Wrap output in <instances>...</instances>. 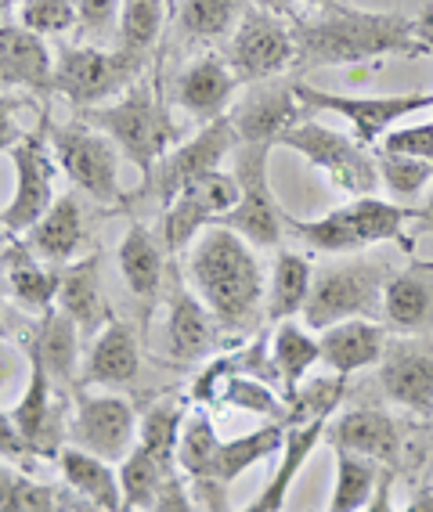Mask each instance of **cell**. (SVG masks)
<instances>
[{
    "label": "cell",
    "mask_w": 433,
    "mask_h": 512,
    "mask_svg": "<svg viewBox=\"0 0 433 512\" xmlns=\"http://www.w3.org/2000/svg\"><path fill=\"white\" fill-rule=\"evenodd\" d=\"M296 65L300 73L332 69V65H361L372 58H426V47L415 33V19L390 11H361L332 0L329 8L293 19Z\"/></svg>",
    "instance_id": "6da1fadb"
},
{
    "label": "cell",
    "mask_w": 433,
    "mask_h": 512,
    "mask_svg": "<svg viewBox=\"0 0 433 512\" xmlns=\"http://www.w3.org/2000/svg\"><path fill=\"white\" fill-rule=\"evenodd\" d=\"M379 152H397V156H415L433 163V119L419 123V127L387 130L383 141H379Z\"/></svg>",
    "instance_id": "ee69618b"
},
{
    "label": "cell",
    "mask_w": 433,
    "mask_h": 512,
    "mask_svg": "<svg viewBox=\"0 0 433 512\" xmlns=\"http://www.w3.org/2000/svg\"><path fill=\"white\" fill-rule=\"evenodd\" d=\"M26 105V94L22 91H4L0 94V152H11L26 138L29 130L19 127V109Z\"/></svg>",
    "instance_id": "f6af8a7d"
},
{
    "label": "cell",
    "mask_w": 433,
    "mask_h": 512,
    "mask_svg": "<svg viewBox=\"0 0 433 512\" xmlns=\"http://www.w3.org/2000/svg\"><path fill=\"white\" fill-rule=\"evenodd\" d=\"M19 372V350H11L4 339H0V394H4V386L11 383V375Z\"/></svg>",
    "instance_id": "f907efd6"
},
{
    "label": "cell",
    "mask_w": 433,
    "mask_h": 512,
    "mask_svg": "<svg viewBox=\"0 0 433 512\" xmlns=\"http://www.w3.org/2000/svg\"><path fill=\"white\" fill-rule=\"evenodd\" d=\"M289 426L286 422H268L264 430H253L246 437L221 440L213 430L210 412H203V404L192 408L181 426V440H177V473L188 476L203 494H210V505L221 509L228 487L239 480L246 469H253L264 458L282 455Z\"/></svg>",
    "instance_id": "3957f363"
},
{
    "label": "cell",
    "mask_w": 433,
    "mask_h": 512,
    "mask_svg": "<svg viewBox=\"0 0 433 512\" xmlns=\"http://www.w3.org/2000/svg\"><path fill=\"white\" fill-rule=\"evenodd\" d=\"M246 4H253V8H268L275 11V15H286V19H296L300 11H296V0H246Z\"/></svg>",
    "instance_id": "f5cc1de1"
},
{
    "label": "cell",
    "mask_w": 433,
    "mask_h": 512,
    "mask_svg": "<svg viewBox=\"0 0 433 512\" xmlns=\"http://www.w3.org/2000/svg\"><path fill=\"white\" fill-rule=\"evenodd\" d=\"M405 512H433V491H415L408 498Z\"/></svg>",
    "instance_id": "11a10c76"
},
{
    "label": "cell",
    "mask_w": 433,
    "mask_h": 512,
    "mask_svg": "<svg viewBox=\"0 0 433 512\" xmlns=\"http://www.w3.org/2000/svg\"><path fill=\"white\" fill-rule=\"evenodd\" d=\"M361 512H394V466L383 469L376 494H372V502L365 505Z\"/></svg>",
    "instance_id": "681fc988"
},
{
    "label": "cell",
    "mask_w": 433,
    "mask_h": 512,
    "mask_svg": "<svg viewBox=\"0 0 433 512\" xmlns=\"http://www.w3.org/2000/svg\"><path fill=\"white\" fill-rule=\"evenodd\" d=\"M228 119L239 145L275 148L296 123H304L307 109L296 98V80L275 76L264 83H249L246 94L228 109Z\"/></svg>",
    "instance_id": "9a60e30c"
},
{
    "label": "cell",
    "mask_w": 433,
    "mask_h": 512,
    "mask_svg": "<svg viewBox=\"0 0 433 512\" xmlns=\"http://www.w3.org/2000/svg\"><path fill=\"white\" fill-rule=\"evenodd\" d=\"M296 98L307 112H336L354 127V138L361 145L379 148L383 134H387L394 123H401L405 116L419 109H433V94H383V98H351V94H332L322 87H311V83L296 80Z\"/></svg>",
    "instance_id": "5bb4252c"
},
{
    "label": "cell",
    "mask_w": 433,
    "mask_h": 512,
    "mask_svg": "<svg viewBox=\"0 0 433 512\" xmlns=\"http://www.w3.org/2000/svg\"><path fill=\"white\" fill-rule=\"evenodd\" d=\"M83 238H87V228H83V206L73 192L69 195H58L51 202V210L26 231V242L29 249L37 256H44L47 264L65 267L73 264L76 253L83 249Z\"/></svg>",
    "instance_id": "83f0119b"
},
{
    "label": "cell",
    "mask_w": 433,
    "mask_h": 512,
    "mask_svg": "<svg viewBox=\"0 0 433 512\" xmlns=\"http://www.w3.org/2000/svg\"><path fill=\"white\" fill-rule=\"evenodd\" d=\"M4 282H8L11 300L33 314H44L55 307L58 282H62V267L44 264L26 242H11L4 246Z\"/></svg>",
    "instance_id": "f1b7e54d"
},
{
    "label": "cell",
    "mask_w": 433,
    "mask_h": 512,
    "mask_svg": "<svg viewBox=\"0 0 433 512\" xmlns=\"http://www.w3.org/2000/svg\"><path fill=\"white\" fill-rule=\"evenodd\" d=\"M314 285V267L304 253H293V249H282L275 256V267H271V282H268V303H264V314L271 321H289L307 307V296H311Z\"/></svg>",
    "instance_id": "836d02e7"
},
{
    "label": "cell",
    "mask_w": 433,
    "mask_h": 512,
    "mask_svg": "<svg viewBox=\"0 0 433 512\" xmlns=\"http://www.w3.org/2000/svg\"><path fill=\"white\" fill-rule=\"evenodd\" d=\"M282 148L304 156L311 166H318L340 192L347 195H376L379 188V166L369 145H361L354 134L332 130L318 119H304L278 141Z\"/></svg>",
    "instance_id": "30bf717a"
},
{
    "label": "cell",
    "mask_w": 433,
    "mask_h": 512,
    "mask_svg": "<svg viewBox=\"0 0 433 512\" xmlns=\"http://www.w3.org/2000/svg\"><path fill=\"white\" fill-rule=\"evenodd\" d=\"M235 91H239V76L228 58L217 51H203L174 80V105L199 123H213L228 116V109L235 105Z\"/></svg>",
    "instance_id": "ffe728a7"
},
{
    "label": "cell",
    "mask_w": 433,
    "mask_h": 512,
    "mask_svg": "<svg viewBox=\"0 0 433 512\" xmlns=\"http://www.w3.org/2000/svg\"><path fill=\"white\" fill-rule=\"evenodd\" d=\"M4 300H8V282H0V314H4Z\"/></svg>",
    "instance_id": "6f0895ef"
},
{
    "label": "cell",
    "mask_w": 433,
    "mask_h": 512,
    "mask_svg": "<svg viewBox=\"0 0 433 512\" xmlns=\"http://www.w3.org/2000/svg\"><path fill=\"white\" fill-rule=\"evenodd\" d=\"M185 419H188V404L181 401H156L138 419V448L156 458L166 473L177 469V440H181Z\"/></svg>",
    "instance_id": "8d00e7d4"
},
{
    "label": "cell",
    "mask_w": 433,
    "mask_h": 512,
    "mask_svg": "<svg viewBox=\"0 0 433 512\" xmlns=\"http://www.w3.org/2000/svg\"><path fill=\"white\" fill-rule=\"evenodd\" d=\"M120 4L123 0H76V33H80L83 44L94 37H102L105 29L116 33Z\"/></svg>",
    "instance_id": "7bdbcfd3"
},
{
    "label": "cell",
    "mask_w": 433,
    "mask_h": 512,
    "mask_svg": "<svg viewBox=\"0 0 433 512\" xmlns=\"http://www.w3.org/2000/svg\"><path fill=\"white\" fill-rule=\"evenodd\" d=\"M80 119L102 130L105 138L120 148V156L138 166L141 184L156 174L159 159L177 141V123L170 116L163 87H159V65H152V73L141 76L116 101L98 105V109H83Z\"/></svg>",
    "instance_id": "277c9868"
},
{
    "label": "cell",
    "mask_w": 433,
    "mask_h": 512,
    "mask_svg": "<svg viewBox=\"0 0 433 512\" xmlns=\"http://www.w3.org/2000/svg\"><path fill=\"white\" fill-rule=\"evenodd\" d=\"M235 145H239V138H235V127H231L228 116L203 123L195 138L174 145L159 159L156 174L141 184L138 195H152V199H159L166 206L170 199H177V195L185 192L192 181L221 170V163L235 152Z\"/></svg>",
    "instance_id": "4fadbf2b"
},
{
    "label": "cell",
    "mask_w": 433,
    "mask_h": 512,
    "mask_svg": "<svg viewBox=\"0 0 433 512\" xmlns=\"http://www.w3.org/2000/svg\"><path fill=\"white\" fill-rule=\"evenodd\" d=\"M55 307L76 321L80 336H98L109 325V300L102 293V253H87L83 260L62 267Z\"/></svg>",
    "instance_id": "cb8c5ba5"
},
{
    "label": "cell",
    "mask_w": 433,
    "mask_h": 512,
    "mask_svg": "<svg viewBox=\"0 0 433 512\" xmlns=\"http://www.w3.org/2000/svg\"><path fill=\"white\" fill-rule=\"evenodd\" d=\"M390 271L376 260H347L329 271H318L304 307V325L314 332L340 325L351 318L383 321V293H387Z\"/></svg>",
    "instance_id": "52a82bcc"
},
{
    "label": "cell",
    "mask_w": 433,
    "mask_h": 512,
    "mask_svg": "<svg viewBox=\"0 0 433 512\" xmlns=\"http://www.w3.org/2000/svg\"><path fill=\"white\" fill-rule=\"evenodd\" d=\"M166 480V469L156 458L141 451L138 444L120 462V491H123V512H152L159 498V487Z\"/></svg>",
    "instance_id": "ab89813d"
},
{
    "label": "cell",
    "mask_w": 433,
    "mask_h": 512,
    "mask_svg": "<svg viewBox=\"0 0 433 512\" xmlns=\"http://www.w3.org/2000/svg\"><path fill=\"white\" fill-rule=\"evenodd\" d=\"M177 33L185 44H217L242 19V0H177Z\"/></svg>",
    "instance_id": "d590c367"
},
{
    "label": "cell",
    "mask_w": 433,
    "mask_h": 512,
    "mask_svg": "<svg viewBox=\"0 0 433 512\" xmlns=\"http://www.w3.org/2000/svg\"><path fill=\"white\" fill-rule=\"evenodd\" d=\"M332 451H351L361 458H376L379 466H394L401 455V430L383 408H354L332 422Z\"/></svg>",
    "instance_id": "484cf974"
},
{
    "label": "cell",
    "mask_w": 433,
    "mask_h": 512,
    "mask_svg": "<svg viewBox=\"0 0 433 512\" xmlns=\"http://www.w3.org/2000/svg\"><path fill=\"white\" fill-rule=\"evenodd\" d=\"M69 444L105 462H123L138 444V412L120 394H76Z\"/></svg>",
    "instance_id": "2e32d148"
},
{
    "label": "cell",
    "mask_w": 433,
    "mask_h": 512,
    "mask_svg": "<svg viewBox=\"0 0 433 512\" xmlns=\"http://www.w3.org/2000/svg\"><path fill=\"white\" fill-rule=\"evenodd\" d=\"M170 15H174L170 0H123L120 22H116V44L112 47L152 62V51H156Z\"/></svg>",
    "instance_id": "e575fe53"
},
{
    "label": "cell",
    "mask_w": 433,
    "mask_h": 512,
    "mask_svg": "<svg viewBox=\"0 0 433 512\" xmlns=\"http://www.w3.org/2000/svg\"><path fill=\"white\" fill-rule=\"evenodd\" d=\"M51 148H55L58 170L73 181L76 192L102 206L120 202V148L102 130L91 127L87 119H73V123L51 127Z\"/></svg>",
    "instance_id": "8fae6325"
},
{
    "label": "cell",
    "mask_w": 433,
    "mask_h": 512,
    "mask_svg": "<svg viewBox=\"0 0 433 512\" xmlns=\"http://www.w3.org/2000/svg\"><path fill=\"white\" fill-rule=\"evenodd\" d=\"M0 458H11V462H26V458H37L29 440L22 437L19 422L11 412H0Z\"/></svg>",
    "instance_id": "7dc6e473"
},
{
    "label": "cell",
    "mask_w": 433,
    "mask_h": 512,
    "mask_svg": "<svg viewBox=\"0 0 433 512\" xmlns=\"http://www.w3.org/2000/svg\"><path fill=\"white\" fill-rule=\"evenodd\" d=\"M228 65L235 69L239 83H264L286 76L296 65L293 19L275 15L268 8H242V19L228 40Z\"/></svg>",
    "instance_id": "7c38bea8"
},
{
    "label": "cell",
    "mask_w": 433,
    "mask_h": 512,
    "mask_svg": "<svg viewBox=\"0 0 433 512\" xmlns=\"http://www.w3.org/2000/svg\"><path fill=\"white\" fill-rule=\"evenodd\" d=\"M26 390H22L19 404H15V422H19L22 437L29 440L33 455L58 458V451L69 440V419H65V401L55 379L44 372L37 357L26 354Z\"/></svg>",
    "instance_id": "e0dca14e"
},
{
    "label": "cell",
    "mask_w": 433,
    "mask_h": 512,
    "mask_svg": "<svg viewBox=\"0 0 433 512\" xmlns=\"http://www.w3.org/2000/svg\"><path fill=\"white\" fill-rule=\"evenodd\" d=\"M300 4H304V8H311V11H322V8H329L332 0H300Z\"/></svg>",
    "instance_id": "9f6ffc18"
},
{
    "label": "cell",
    "mask_w": 433,
    "mask_h": 512,
    "mask_svg": "<svg viewBox=\"0 0 433 512\" xmlns=\"http://www.w3.org/2000/svg\"><path fill=\"white\" fill-rule=\"evenodd\" d=\"M379 383L394 404L415 415H433V347L419 339H390L379 361Z\"/></svg>",
    "instance_id": "44dd1931"
},
{
    "label": "cell",
    "mask_w": 433,
    "mask_h": 512,
    "mask_svg": "<svg viewBox=\"0 0 433 512\" xmlns=\"http://www.w3.org/2000/svg\"><path fill=\"white\" fill-rule=\"evenodd\" d=\"M379 184L394 195V202H408L423 192L426 184L433 181V163L415 156H397V152H379Z\"/></svg>",
    "instance_id": "60d3db41"
},
{
    "label": "cell",
    "mask_w": 433,
    "mask_h": 512,
    "mask_svg": "<svg viewBox=\"0 0 433 512\" xmlns=\"http://www.w3.org/2000/svg\"><path fill=\"white\" fill-rule=\"evenodd\" d=\"M58 469H62L65 487H73L80 498L105 512H123V491H120V469L105 462V458L91 455V451L65 444L58 451Z\"/></svg>",
    "instance_id": "1f68e13d"
},
{
    "label": "cell",
    "mask_w": 433,
    "mask_h": 512,
    "mask_svg": "<svg viewBox=\"0 0 433 512\" xmlns=\"http://www.w3.org/2000/svg\"><path fill=\"white\" fill-rule=\"evenodd\" d=\"M152 512H195L192 498H188V487H185V476L177 473H166L163 487H159V498L152 505Z\"/></svg>",
    "instance_id": "bcb514c9"
},
{
    "label": "cell",
    "mask_w": 433,
    "mask_h": 512,
    "mask_svg": "<svg viewBox=\"0 0 433 512\" xmlns=\"http://www.w3.org/2000/svg\"><path fill=\"white\" fill-rule=\"evenodd\" d=\"M271 357H275V368L282 375V397H286V404H293L307 372L322 361V343L307 325H296L293 318L278 321L275 336H271Z\"/></svg>",
    "instance_id": "d6a6232c"
},
{
    "label": "cell",
    "mask_w": 433,
    "mask_h": 512,
    "mask_svg": "<svg viewBox=\"0 0 433 512\" xmlns=\"http://www.w3.org/2000/svg\"><path fill=\"white\" fill-rule=\"evenodd\" d=\"M170 4H174V8H177V0H170Z\"/></svg>",
    "instance_id": "91938a15"
},
{
    "label": "cell",
    "mask_w": 433,
    "mask_h": 512,
    "mask_svg": "<svg viewBox=\"0 0 433 512\" xmlns=\"http://www.w3.org/2000/svg\"><path fill=\"white\" fill-rule=\"evenodd\" d=\"M8 156L15 163V195L0 210V228L15 238V235H26L51 210V202L58 199L55 195L58 159H55V148H51V116H47V109H40L37 127L29 130Z\"/></svg>",
    "instance_id": "9c48e42d"
},
{
    "label": "cell",
    "mask_w": 433,
    "mask_h": 512,
    "mask_svg": "<svg viewBox=\"0 0 433 512\" xmlns=\"http://www.w3.org/2000/svg\"><path fill=\"white\" fill-rule=\"evenodd\" d=\"M383 469L387 466H379L376 458L336 451V484H332V498L325 512H361L372 502Z\"/></svg>",
    "instance_id": "74e56055"
},
{
    "label": "cell",
    "mask_w": 433,
    "mask_h": 512,
    "mask_svg": "<svg viewBox=\"0 0 433 512\" xmlns=\"http://www.w3.org/2000/svg\"><path fill=\"white\" fill-rule=\"evenodd\" d=\"M217 404H228V408H239V412L260 415V419H271V422L289 419V404L282 397V390H275V386L257 379V375L235 372L231 357H228V375L221 379V390H217Z\"/></svg>",
    "instance_id": "f35d334b"
},
{
    "label": "cell",
    "mask_w": 433,
    "mask_h": 512,
    "mask_svg": "<svg viewBox=\"0 0 433 512\" xmlns=\"http://www.w3.org/2000/svg\"><path fill=\"white\" fill-rule=\"evenodd\" d=\"M116 260H120V275L127 282V289L138 300H156L159 282H163L166 271V246L163 238L156 235L145 224H130L127 235L120 238V249H116Z\"/></svg>",
    "instance_id": "4dcf8cb0"
},
{
    "label": "cell",
    "mask_w": 433,
    "mask_h": 512,
    "mask_svg": "<svg viewBox=\"0 0 433 512\" xmlns=\"http://www.w3.org/2000/svg\"><path fill=\"white\" fill-rule=\"evenodd\" d=\"M322 343V365L332 375L351 379L361 368H379L390 347V329L379 318H351L318 332Z\"/></svg>",
    "instance_id": "7402d4cb"
},
{
    "label": "cell",
    "mask_w": 433,
    "mask_h": 512,
    "mask_svg": "<svg viewBox=\"0 0 433 512\" xmlns=\"http://www.w3.org/2000/svg\"><path fill=\"white\" fill-rule=\"evenodd\" d=\"M383 325L401 336H426L433 329V271L423 267V260L390 275L383 293Z\"/></svg>",
    "instance_id": "d4e9b609"
},
{
    "label": "cell",
    "mask_w": 433,
    "mask_h": 512,
    "mask_svg": "<svg viewBox=\"0 0 433 512\" xmlns=\"http://www.w3.org/2000/svg\"><path fill=\"white\" fill-rule=\"evenodd\" d=\"M415 224V206L376 195H358L318 220L286 217V228L314 253H361L379 242H405V228ZM408 246V242H405Z\"/></svg>",
    "instance_id": "5b68a950"
},
{
    "label": "cell",
    "mask_w": 433,
    "mask_h": 512,
    "mask_svg": "<svg viewBox=\"0 0 433 512\" xmlns=\"http://www.w3.org/2000/svg\"><path fill=\"white\" fill-rule=\"evenodd\" d=\"M19 26L37 37H62L76 29V0H19Z\"/></svg>",
    "instance_id": "b9f144b4"
},
{
    "label": "cell",
    "mask_w": 433,
    "mask_h": 512,
    "mask_svg": "<svg viewBox=\"0 0 433 512\" xmlns=\"http://www.w3.org/2000/svg\"><path fill=\"white\" fill-rule=\"evenodd\" d=\"M0 4H8V0H0Z\"/></svg>",
    "instance_id": "94428289"
},
{
    "label": "cell",
    "mask_w": 433,
    "mask_h": 512,
    "mask_svg": "<svg viewBox=\"0 0 433 512\" xmlns=\"http://www.w3.org/2000/svg\"><path fill=\"white\" fill-rule=\"evenodd\" d=\"M80 329L69 314H62L58 307L40 314V321L33 325V332L22 343V354L37 357L44 372L55 379L58 390L73 386V372L80 365Z\"/></svg>",
    "instance_id": "4316f807"
},
{
    "label": "cell",
    "mask_w": 433,
    "mask_h": 512,
    "mask_svg": "<svg viewBox=\"0 0 433 512\" xmlns=\"http://www.w3.org/2000/svg\"><path fill=\"white\" fill-rule=\"evenodd\" d=\"M195 296L210 307L224 336H249L264 318L268 282L260 271V260L246 238L235 235L224 224H213L195 238L188 256Z\"/></svg>",
    "instance_id": "7a4b0ae2"
},
{
    "label": "cell",
    "mask_w": 433,
    "mask_h": 512,
    "mask_svg": "<svg viewBox=\"0 0 433 512\" xmlns=\"http://www.w3.org/2000/svg\"><path fill=\"white\" fill-rule=\"evenodd\" d=\"M156 62L134 58L120 47L73 44L55 55V94H62L73 109H98L123 91H130Z\"/></svg>",
    "instance_id": "8992f818"
},
{
    "label": "cell",
    "mask_w": 433,
    "mask_h": 512,
    "mask_svg": "<svg viewBox=\"0 0 433 512\" xmlns=\"http://www.w3.org/2000/svg\"><path fill=\"white\" fill-rule=\"evenodd\" d=\"M163 336H166V357H170V361H177V365H195V361H206V357L217 354L224 329L217 325L210 307H206L188 285L174 282L170 300H166Z\"/></svg>",
    "instance_id": "d6986e66"
},
{
    "label": "cell",
    "mask_w": 433,
    "mask_h": 512,
    "mask_svg": "<svg viewBox=\"0 0 433 512\" xmlns=\"http://www.w3.org/2000/svg\"><path fill=\"white\" fill-rule=\"evenodd\" d=\"M415 231H430L433 235V188L423 199V206H415Z\"/></svg>",
    "instance_id": "db71d44e"
},
{
    "label": "cell",
    "mask_w": 433,
    "mask_h": 512,
    "mask_svg": "<svg viewBox=\"0 0 433 512\" xmlns=\"http://www.w3.org/2000/svg\"><path fill=\"white\" fill-rule=\"evenodd\" d=\"M415 33H419V40H423L426 55L433 58V8H426L419 19H415Z\"/></svg>",
    "instance_id": "816d5d0a"
},
{
    "label": "cell",
    "mask_w": 433,
    "mask_h": 512,
    "mask_svg": "<svg viewBox=\"0 0 433 512\" xmlns=\"http://www.w3.org/2000/svg\"><path fill=\"white\" fill-rule=\"evenodd\" d=\"M141 372V343L134 325L112 314L109 325H105L91 343V354H87V365H83V390H94V386H130Z\"/></svg>",
    "instance_id": "603a6c76"
},
{
    "label": "cell",
    "mask_w": 433,
    "mask_h": 512,
    "mask_svg": "<svg viewBox=\"0 0 433 512\" xmlns=\"http://www.w3.org/2000/svg\"><path fill=\"white\" fill-rule=\"evenodd\" d=\"M268 159V145H235L231 174L239 181V202H235V210L217 220V224L246 238L253 249H275L286 235V213H282L275 188H271Z\"/></svg>",
    "instance_id": "ba28073f"
},
{
    "label": "cell",
    "mask_w": 433,
    "mask_h": 512,
    "mask_svg": "<svg viewBox=\"0 0 433 512\" xmlns=\"http://www.w3.org/2000/svg\"><path fill=\"white\" fill-rule=\"evenodd\" d=\"M0 91H26L40 101L55 94V55L19 22H0Z\"/></svg>",
    "instance_id": "ac0fdd59"
},
{
    "label": "cell",
    "mask_w": 433,
    "mask_h": 512,
    "mask_svg": "<svg viewBox=\"0 0 433 512\" xmlns=\"http://www.w3.org/2000/svg\"><path fill=\"white\" fill-rule=\"evenodd\" d=\"M423 267H430V271H433V260H423Z\"/></svg>",
    "instance_id": "680465c9"
},
{
    "label": "cell",
    "mask_w": 433,
    "mask_h": 512,
    "mask_svg": "<svg viewBox=\"0 0 433 512\" xmlns=\"http://www.w3.org/2000/svg\"><path fill=\"white\" fill-rule=\"evenodd\" d=\"M26 473L0 462V512H22V494H26Z\"/></svg>",
    "instance_id": "c3c4849f"
},
{
    "label": "cell",
    "mask_w": 433,
    "mask_h": 512,
    "mask_svg": "<svg viewBox=\"0 0 433 512\" xmlns=\"http://www.w3.org/2000/svg\"><path fill=\"white\" fill-rule=\"evenodd\" d=\"M325 430H329V419H314L300 422V426H289L286 444H282V455H278V466L271 473V480L264 484V491L239 512H282L286 509L289 487H293L296 473L307 466V458L314 455V448L322 444Z\"/></svg>",
    "instance_id": "f546056e"
}]
</instances>
